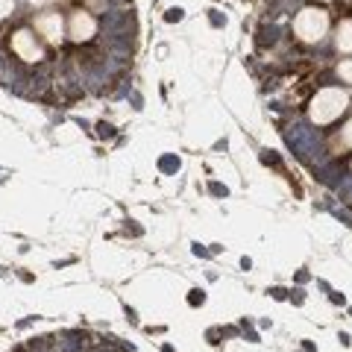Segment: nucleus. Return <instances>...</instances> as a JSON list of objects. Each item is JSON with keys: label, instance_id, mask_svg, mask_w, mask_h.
<instances>
[{"label": "nucleus", "instance_id": "1", "mask_svg": "<svg viewBox=\"0 0 352 352\" xmlns=\"http://www.w3.org/2000/svg\"><path fill=\"white\" fill-rule=\"evenodd\" d=\"M346 106H349V97L340 88H323L311 103V120L314 124H332L335 118H340V112Z\"/></svg>", "mask_w": 352, "mask_h": 352}, {"label": "nucleus", "instance_id": "2", "mask_svg": "<svg viewBox=\"0 0 352 352\" xmlns=\"http://www.w3.org/2000/svg\"><path fill=\"white\" fill-rule=\"evenodd\" d=\"M294 30L302 41H320L329 30V15L323 9H302L294 21Z\"/></svg>", "mask_w": 352, "mask_h": 352}, {"label": "nucleus", "instance_id": "3", "mask_svg": "<svg viewBox=\"0 0 352 352\" xmlns=\"http://www.w3.org/2000/svg\"><path fill=\"white\" fill-rule=\"evenodd\" d=\"M12 53L24 62H41L44 59V50L36 44V36L30 30H18L12 36Z\"/></svg>", "mask_w": 352, "mask_h": 352}, {"label": "nucleus", "instance_id": "4", "mask_svg": "<svg viewBox=\"0 0 352 352\" xmlns=\"http://www.w3.org/2000/svg\"><path fill=\"white\" fill-rule=\"evenodd\" d=\"M36 30L50 44H59V38H62V18H59V12H50V15L36 18Z\"/></svg>", "mask_w": 352, "mask_h": 352}, {"label": "nucleus", "instance_id": "5", "mask_svg": "<svg viewBox=\"0 0 352 352\" xmlns=\"http://www.w3.org/2000/svg\"><path fill=\"white\" fill-rule=\"evenodd\" d=\"M94 30H97V24H94L91 15H88V12H74V18H71V36H74V41H88L94 36Z\"/></svg>", "mask_w": 352, "mask_h": 352}, {"label": "nucleus", "instance_id": "6", "mask_svg": "<svg viewBox=\"0 0 352 352\" xmlns=\"http://www.w3.org/2000/svg\"><path fill=\"white\" fill-rule=\"evenodd\" d=\"M338 50H344V53L352 50V21H344L338 27Z\"/></svg>", "mask_w": 352, "mask_h": 352}, {"label": "nucleus", "instance_id": "7", "mask_svg": "<svg viewBox=\"0 0 352 352\" xmlns=\"http://www.w3.org/2000/svg\"><path fill=\"white\" fill-rule=\"evenodd\" d=\"M349 147H352V120H349V124H346L344 129H340V135L332 141V150H335V153L349 150Z\"/></svg>", "mask_w": 352, "mask_h": 352}, {"label": "nucleus", "instance_id": "8", "mask_svg": "<svg viewBox=\"0 0 352 352\" xmlns=\"http://www.w3.org/2000/svg\"><path fill=\"white\" fill-rule=\"evenodd\" d=\"M338 74L344 76L346 82H352V62H340V68H338Z\"/></svg>", "mask_w": 352, "mask_h": 352}, {"label": "nucleus", "instance_id": "9", "mask_svg": "<svg viewBox=\"0 0 352 352\" xmlns=\"http://www.w3.org/2000/svg\"><path fill=\"white\" fill-rule=\"evenodd\" d=\"M12 12V0H0V18H6Z\"/></svg>", "mask_w": 352, "mask_h": 352}, {"label": "nucleus", "instance_id": "10", "mask_svg": "<svg viewBox=\"0 0 352 352\" xmlns=\"http://www.w3.org/2000/svg\"><path fill=\"white\" fill-rule=\"evenodd\" d=\"M91 6H103V0H91Z\"/></svg>", "mask_w": 352, "mask_h": 352}, {"label": "nucleus", "instance_id": "11", "mask_svg": "<svg viewBox=\"0 0 352 352\" xmlns=\"http://www.w3.org/2000/svg\"><path fill=\"white\" fill-rule=\"evenodd\" d=\"M32 3H44V0H32Z\"/></svg>", "mask_w": 352, "mask_h": 352}]
</instances>
